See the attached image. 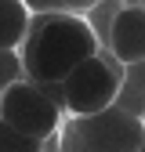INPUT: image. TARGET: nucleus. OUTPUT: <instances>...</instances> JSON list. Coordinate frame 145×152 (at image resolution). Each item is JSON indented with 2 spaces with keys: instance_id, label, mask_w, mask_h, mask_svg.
Returning <instances> with one entry per match:
<instances>
[{
  "instance_id": "nucleus-8",
  "label": "nucleus",
  "mask_w": 145,
  "mask_h": 152,
  "mask_svg": "<svg viewBox=\"0 0 145 152\" xmlns=\"http://www.w3.org/2000/svg\"><path fill=\"white\" fill-rule=\"evenodd\" d=\"M47 141L33 138V134H22V130H15L11 123L0 120V152H44Z\"/></svg>"
},
{
  "instance_id": "nucleus-2",
  "label": "nucleus",
  "mask_w": 145,
  "mask_h": 152,
  "mask_svg": "<svg viewBox=\"0 0 145 152\" xmlns=\"http://www.w3.org/2000/svg\"><path fill=\"white\" fill-rule=\"evenodd\" d=\"M127 65L116 58L109 47L94 51L91 58H83L65 80L58 83V102L69 116H87V112H102L109 105H116L123 91Z\"/></svg>"
},
{
  "instance_id": "nucleus-6",
  "label": "nucleus",
  "mask_w": 145,
  "mask_h": 152,
  "mask_svg": "<svg viewBox=\"0 0 145 152\" xmlns=\"http://www.w3.org/2000/svg\"><path fill=\"white\" fill-rule=\"evenodd\" d=\"M33 11L26 0H0V51H18L29 33Z\"/></svg>"
},
{
  "instance_id": "nucleus-5",
  "label": "nucleus",
  "mask_w": 145,
  "mask_h": 152,
  "mask_svg": "<svg viewBox=\"0 0 145 152\" xmlns=\"http://www.w3.org/2000/svg\"><path fill=\"white\" fill-rule=\"evenodd\" d=\"M109 51L123 65H145V4H123L109 29Z\"/></svg>"
},
{
  "instance_id": "nucleus-4",
  "label": "nucleus",
  "mask_w": 145,
  "mask_h": 152,
  "mask_svg": "<svg viewBox=\"0 0 145 152\" xmlns=\"http://www.w3.org/2000/svg\"><path fill=\"white\" fill-rule=\"evenodd\" d=\"M62 116H65V109L51 94V87L29 80V76H22L0 98V120L11 123L15 130H22V134L40 138V141H51L62 130Z\"/></svg>"
},
{
  "instance_id": "nucleus-11",
  "label": "nucleus",
  "mask_w": 145,
  "mask_h": 152,
  "mask_svg": "<svg viewBox=\"0 0 145 152\" xmlns=\"http://www.w3.org/2000/svg\"><path fill=\"white\" fill-rule=\"evenodd\" d=\"M98 4H102V0H65V7L76 11V15H87L91 7H98Z\"/></svg>"
},
{
  "instance_id": "nucleus-3",
  "label": "nucleus",
  "mask_w": 145,
  "mask_h": 152,
  "mask_svg": "<svg viewBox=\"0 0 145 152\" xmlns=\"http://www.w3.org/2000/svg\"><path fill=\"white\" fill-rule=\"evenodd\" d=\"M141 141H145V120L123 105L72 116L69 127L62 130L65 152H138Z\"/></svg>"
},
{
  "instance_id": "nucleus-10",
  "label": "nucleus",
  "mask_w": 145,
  "mask_h": 152,
  "mask_svg": "<svg viewBox=\"0 0 145 152\" xmlns=\"http://www.w3.org/2000/svg\"><path fill=\"white\" fill-rule=\"evenodd\" d=\"M26 7L33 15H47V11H69L65 0H26Z\"/></svg>"
},
{
  "instance_id": "nucleus-7",
  "label": "nucleus",
  "mask_w": 145,
  "mask_h": 152,
  "mask_svg": "<svg viewBox=\"0 0 145 152\" xmlns=\"http://www.w3.org/2000/svg\"><path fill=\"white\" fill-rule=\"evenodd\" d=\"M120 7H123L120 0H102L98 7H91V11L83 15L87 22H91V29H94V36H98V44H102V47L109 44V29H113V18H116Z\"/></svg>"
},
{
  "instance_id": "nucleus-1",
  "label": "nucleus",
  "mask_w": 145,
  "mask_h": 152,
  "mask_svg": "<svg viewBox=\"0 0 145 152\" xmlns=\"http://www.w3.org/2000/svg\"><path fill=\"white\" fill-rule=\"evenodd\" d=\"M22 65L36 83H62L83 58L102 51L94 29L76 11H47L33 15L29 33L22 40Z\"/></svg>"
},
{
  "instance_id": "nucleus-12",
  "label": "nucleus",
  "mask_w": 145,
  "mask_h": 152,
  "mask_svg": "<svg viewBox=\"0 0 145 152\" xmlns=\"http://www.w3.org/2000/svg\"><path fill=\"white\" fill-rule=\"evenodd\" d=\"M138 152H145V141H141V148H138Z\"/></svg>"
},
{
  "instance_id": "nucleus-9",
  "label": "nucleus",
  "mask_w": 145,
  "mask_h": 152,
  "mask_svg": "<svg viewBox=\"0 0 145 152\" xmlns=\"http://www.w3.org/2000/svg\"><path fill=\"white\" fill-rule=\"evenodd\" d=\"M22 76H26L22 51H0V98H4V91H7V87H15Z\"/></svg>"
}]
</instances>
